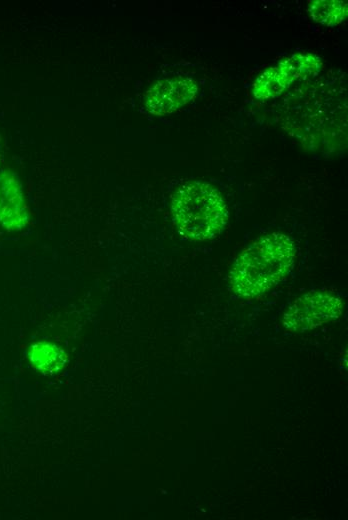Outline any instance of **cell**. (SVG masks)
<instances>
[{"label": "cell", "instance_id": "52a82bcc", "mask_svg": "<svg viewBox=\"0 0 348 520\" xmlns=\"http://www.w3.org/2000/svg\"><path fill=\"white\" fill-rule=\"evenodd\" d=\"M29 360L36 370L44 374H53L63 368L66 355L55 344L40 341L31 346Z\"/></svg>", "mask_w": 348, "mask_h": 520}, {"label": "cell", "instance_id": "5b68a950", "mask_svg": "<svg viewBox=\"0 0 348 520\" xmlns=\"http://www.w3.org/2000/svg\"><path fill=\"white\" fill-rule=\"evenodd\" d=\"M198 85L189 77L162 79L145 94L146 110L152 115L173 113L190 103L197 95Z\"/></svg>", "mask_w": 348, "mask_h": 520}, {"label": "cell", "instance_id": "3957f363", "mask_svg": "<svg viewBox=\"0 0 348 520\" xmlns=\"http://www.w3.org/2000/svg\"><path fill=\"white\" fill-rule=\"evenodd\" d=\"M342 307V301L334 294L325 291L309 292L288 307L282 323L291 332H306L339 318Z\"/></svg>", "mask_w": 348, "mask_h": 520}, {"label": "cell", "instance_id": "7a4b0ae2", "mask_svg": "<svg viewBox=\"0 0 348 520\" xmlns=\"http://www.w3.org/2000/svg\"><path fill=\"white\" fill-rule=\"evenodd\" d=\"M171 213L179 234L190 241L217 237L229 218L228 208L218 190L201 181L185 183L175 191Z\"/></svg>", "mask_w": 348, "mask_h": 520}, {"label": "cell", "instance_id": "ba28073f", "mask_svg": "<svg viewBox=\"0 0 348 520\" xmlns=\"http://www.w3.org/2000/svg\"><path fill=\"white\" fill-rule=\"evenodd\" d=\"M308 12L315 22L332 27L347 18L348 9L344 1L314 0L309 1Z\"/></svg>", "mask_w": 348, "mask_h": 520}, {"label": "cell", "instance_id": "8992f818", "mask_svg": "<svg viewBox=\"0 0 348 520\" xmlns=\"http://www.w3.org/2000/svg\"><path fill=\"white\" fill-rule=\"evenodd\" d=\"M29 219L19 179L9 170L0 171V225L7 231H18L27 226Z\"/></svg>", "mask_w": 348, "mask_h": 520}, {"label": "cell", "instance_id": "6da1fadb", "mask_svg": "<svg viewBox=\"0 0 348 520\" xmlns=\"http://www.w3.org/2000/svg\"><path fill=\"white\" fill-rule=\"evenodd\" d=\"M295 257V244L286 234L274 232L259 238L234 261L229 272L231 290L249 299L264 294L290 272Z\"/></svg>", "mask_w": 348, "mask_h": 520}, {"label": "cell", "instance_id": "277c9868", "mask_svg": "<svg viewBox=\"0 0 348 520\" xmlns=\"http://www.w3.org/2000/svg\"><path fill=\"white\" fill-rule=\"evenodd\" d=\"M318 56L298 53L266 69L255 80L252 94L258 100L274 98L283 93L294 81L321 70Z\"/></svg>", "mask_w": 348, "mask_h": 520}]
</instances>
